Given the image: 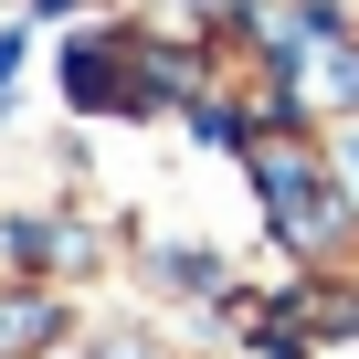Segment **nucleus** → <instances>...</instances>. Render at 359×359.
<instances>
[{
  "mask_svg": "<svg viewBox=\"0 0 359 359\" xmlns=\"http://www.w3.org/2000/svg\"><path fill=\"white\" fill-rule=\"evenodd\" d=\"M254 180H264V201H275V222H285V243H306V254H317L338 212H327V191H317V180H306V158H296V148L275 137V148L254 158Z\"/></svg>",
  "mask_w": 359,
  "mask_h": 359,
  "instance_id": "1",
  "label": "nucleus"
},
{
  "mask_svg": "<svg viewBox=\"0 0 359 359\" xmlns=\"http://www.w3.org/2000/svg\"><path fill=\"white\" fill-rule=\"evenodd\" d=\"M32 338H43V306H32V296H11V306H0V359H22Z\"/></svg>",
  "mask_w": 359,
  "mask_h": 359,
  "instance_id": "2",
  "label": "nucleus"
}]
</instances>
